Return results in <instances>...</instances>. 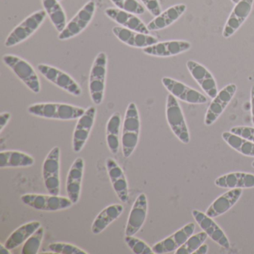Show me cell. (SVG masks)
Masks as SVG:
<instances>
[{
    "instance_id": "5bb4252c",
    "label": "cell",
    "mask_w": 254,
    "mask_h": 254,
    "mask_svg": "<svg viewBox=\"0 0 254 254\" xmlns=\"http://www.w3.org/2000/svg\"><path fill=\"white\" fill-rule=\"evenodd\" d=\"M105 167L111 185L117 197L123 203H127L129 200L128 183L124 171L112 157L106 159Z\"/></svg>"
},
{
    "instance_id": "3957f363",
    "label": "cell",
    "mask_w": 254,
    "mask_h": 254,
    "mask_svg": "<svg viewBox=\"0 0 254 254\" xmlns=\"http://www.w3.org/2000/svg\"><path fill=\"white\" fill-rule=\"evenodd\" d=\"M108 56L105 52L98 53L92 64L89 75V93L92 102L102 105L105 98L106 77L108 72Z\"/></svg>"
},
{
    "instance_id": "8fae6325",
    "label": "cell",
    "mask_w": 254,
    "mask_h": 254,
    "mask_svg": "<svg viewBox=\"0 0 254 254\" xmlns=\"http://www.w3.org/2000/svg\"><path fill=\"white\" fill-rule=\"evenodd\" d=\"M96 114V108L90 106L87 108L84 114L78 119L72 135V150L74 152H81L85 146L92 129L94 126Z\"/></svg>"
},
{
    "instance_id": "8992f818",
    "label": "cell",
    "mask_w": 254,
    "mask_h": 254,
    "mask_svg": "<svg viewBox=\"0 0 254 254\" xmlns=\"http://www.w3.org/2000/svg\"><path fill=\"white\" fill-rule=\"evenodd\" d=\"M21 201L26 206L38 211L58 212L72 207V200L68 197L59 194H33L28 193L20 197Z\"/></svg>"
},
{
    "instance_id": "836d02e7",
    "label": "cell",
    "mask_w": 254,
    "mask_h": 254,
    "mask_svg": "<svg viewBox=\"0 0 254 254\" xmlns=\"http://www.w3.org/2000/svg\"><path fill=\"white\" fill-rule=\"evenodd\" d=\"M45 235V230L41 226L23 244L21 253L23 254H37L42 245L43 239Z\"/></svg>"
},
{
    "instance_id": "7c38bea8",
    "label": "cell",
    "mask_w": 254,
    "mask_h": 254,
    "mask_svg": "<svg viewBox=\"0 0 254 254\" xmlns=\"http://www.w3.org/2000/svg\"><path fill=\"white\" fill-rule=\"evenodd\" d=\"M162 84L170 94L177 99L191 105H203L208 99L204 95L181 81L169 77H163Z\"/></svg>"
},
{
    "instance_id": "f546056e",
    "label": "cell",
    "mask_w": 254,
    "mask_h": 254,
    "mask_svg": "<svg viewBox=\"0 0 254 254\" xmlns=\"http://www.w3.org/2000/svg\"><path fill=\"white\" fill-rule=\"evenodd\" d=\"M42 226L38 221H30L16 229L5 241V245L10 250L15 249L23 245L26 241Z\"/></svg>"
},
{
    "instance_id": "4fadbf2b",
    "label": "cell",
    "mask_w": 254,
    "mask_h": 254,
    "mask_svg": "<svg viewBox=\"0 0 254 254\" xmlns=\"http://www.w3.org/2000/svg\"><path fill=\"white\" fill-rule=\"evenodd\" d=\"M237 91V86L230 84L218 91V94L212 99L205 116L204 124L210 126L217 121L231 102Z\"/></svg>"
},
{
    "instance_id": "7a4b0ae2",
    "label": "cell",
    "mask_w": 254,
    "mask_h": 254,
    "mask_svg": "<svg viewBox=\"0 0 254 254\" xmlns=\"http://www.w3.org/2000/svg\"><path fill=\"white\" fill-rule=\"evenodd\" d=\"M85 110L75 105L56 102L32 104L27 108L28 113L34 117L60 121L78 120L84 114Z\"/></svg>"
},
{
    "instance_id": "e575fe53",
    "label": "cell",
    "mask_w": 254,
    "mask_h": 254,
    "mask_svg": "<svg viewBox=\"0 0 254 254\" xmlns=\"http://www.w3.org/2000/svg\"><path fill=\"white\" fill-rule=\"evenodd\" d=\"M111 2L116 8L136 15H142L146 10L137 0H111Z\"/></svg>"
},
{
    "instance_id": "83f0119b",
    "label": "cell",
    "mask_w": 254,
    "mask_h": 254,
    "mask_svg": "<svg viewBox=\"0 0 254 254\" xmlns=\"http://www.w3.org/2000/svg\"><path fill=\"white\" fill-rule=\"evenodd\" d=\"M35 160L30 154L17 150H6L0 152V167L27 168L35 164Z\"/></svg>"
},
{
    "instance_id": "4316f807",
    "label": "cell",
    "mask_w": 254,
    "mask_h": 254,
    "mask_svg": "<svg viewBox=\"0 0 254 254\" xmlns=\"http://www.w3.org/2000/svg\"><path fill=\"white\" fill-rule=\"evenodd\" d=\"M124 211V206L120 203H114L104 208L95 218L91 226L92 233L100 234L110 224L118 219Z\"/></svg>"
},
{
    "instance_id": "30bf717a",
    "label": "cell",
    "mask_w": 254,
    "mask_h": 254,
    "mask_svg": "<svg viewBox=\"0 0 254 254\" xmlns=\"http://www.w3.org/2000/svg\"><path fill=\"white\" fill-rule=\"evenodd\" d=\"M96 11V3L93 0H90L66 23L64 29L59 34V39L62 41H67L84 32L93 20Z\"/></svg>"
},
{
    "instance_id": "277c9868",
    "label": "cell",
    "mask_w": 254,
    "mask_h": 254,
    "mask_svg": "<svg viewBox=\"0 0 254 254\" xmlns=\"http://www.w3.org/2000/svg\"><path fill=\"white\" fill-rule=\"evenodd\" d=\"M2 62L34 93L41 92V81L35 68L27 61L12 54L2 56Z\"/></svg>"
},
{
    "instance_id": "6da1fadb",
    "label": "cell",
    "mask_w": 254,
    "mask_h": 254,
    "mask_svg": "<svg viewBox=\"0 0 254 254\" xmlns=\"http://www.w3.org/2000/svg\"><path fill=\"white\" fill-rule=\"evenodd\" d=\"M141 120L134 102L127 105L122 126L121 148L123 156L128 158L137 147L140 137Z\"/></svg>"
},
{
    "instance_id": "5b68a950",
    "label": "cell",
    "mask_w": 254,
    "mask_h": 254,
    "mask_svg": "<svg viewBox=\"0 0 254 254\" xmlns=\"http://www.w3.org/2000/svg\"><path fill=\"white\" fill-rule=\"evenodd\" d=\"M47 14L44 10H38L19 23L7 37L5 46L11 48L29 39L45 21Z\"/></svg>"
},
{
    "instance_id": "d6a6232c",
    "label": "cell",
    "mask_w": 254,
    "mask_h": 254,
    "mask_svg": "<svg viewBox=\"0 0 254 254\" xmlns=\"http://www.w3.org/2000/svg\"><path fill=\"white\" fill-rule=\"evenodd\" d=\"M208 235L206 232H200L197 234L191 235L187 242L180 247L176 251V254H191L195 252L196 250L204 243L207 239Z\"/></svg>"
},
{
    "instance_id": "ab89813d",
    "label": "cell",
    "mask_w": 254,
    "mask_h": 254,
    "mask_svg": "<svg viewBox=\"0 0 254 254\" xmlns=\"http://www.w3.org/2000/svg\"><path fill=\"white\" fill-rule=\"evenodd\" d=\"M11 118V113L3 112L0 115V132L3 131Z\"/></svg>"
},
{
    "instance_id": "8d00e7d4",
    "label": "cell",
    "mask_w": 254,
    "mask_h": 254,
    "mask_svg": "<svg viewBox=\"0 0 254 254\" xmlns=\"http://www.w3.org/2000/svg\"><path fill=\"white\" fill-rule=\"evenodd\" d=\"M125 242L127 247L135 254H154L152 248L144 242L142 239L134 237V236H126Z\"/></svg>"
},
{
    "instance_id": "bcb514c9",
    "label": "cell",
    "mask_w": 254,
    "mask_h": 254,
    "mask_svg": "<svg viewBox=\"0 0 254 254\" xmlns=\"http://www.w3.org/2000/svg\"><path fill=\"white\" fill-rule=\"evenodd\" d=\"M59 1H60V2H61V1H62V0H59Z\"/></svg>"
},
{
    "instance_id": "7bdbcfd3",
    "label": "cell",
    "mask_w": 254,
    "mask_h": 254,
    "mask_svg": "<svg viewBox=\"0 0 254 254\" xmlns=\"http://www.w3.org/2000/svg\"><path fill=\"white\" fill-rule=\"evenodd\" d=\"M0 253L2 254H11L10 250L5 246L3 244H1L0 245Z\"/></svg>"
},
{
    "instance_id": "484cf974",
    "label": "cell",
    "mask_w": 254,
    "mask_h": 254,
    "mask_svg": "<svg viewBox=\"0 0 254 254\" xmlns=\"http://www.w3.org/2000/svg\"><path fill=\"white\" fill-rule=\"evenodd\" d=\"M186 11L187 5L185 4H178L171 6L154 17L147 24V27L150 32L163 30L175 23Z\"/></svg>"
},
{
    "instance_id": "e0dca14e",
    "label": "cell",
    "mask_w": 254,
    "mask_h": 254,
    "mask_svg": "<svg viewBox=\"0 0 254 254\" xmlns=\"http://www.w3.org/2000/svg\"><path fill=\"white\" fill-rule=\"evenodd\" d=\"M148 214V199L145 193L136 197L130 209L126 224V236H134L143 227Z\"/></svg>"
},
{
    "instance_id": "f35d334b",
    "label": "cell",
    "mask_w": 254,
    "mask_h": 254,
    "mask_svg": "<svg viewBox=\"0 0 254 254\" xmlns=\"http://www.w3.org/2000/svg\"><path fill=\"white\" fill-rule=\"evenodd\" d=\"M145 9L154 17L162 12L161 5L159 0H139Z\"/></svg>"
},
{
    "instance_id": "2e32d148",
    "label": "cell",
    "mask_w": 254,
    "mask_h": 254,
    "mask_svg": "<svg viewBox=\"0 0 254 254\" xmlns=\"http://www.w3.org/2000/svg\"><path fill=\"white\" fill-rule=\"evenodd\" d=\"M254 2V0H240L235 5L223 29L222 35L224 38H231L240 29L249 17Z\"/></svg>"
},
{
    "instance_id": "7402d4cb",
    "label": "cell",
    "mask_w": 254,
    "mask_h": 254,
    "mask_svg": "<svg viewBox=\"0 0 254 254\" xmlns=\"http://www.w3.org/2000/svg\"><path fill=\"white\" fill-rule=\"evenodd\" d=\"M191 43L186 41H159L154 45L143 49L142 52L147 56L157 58H169L178 56L191 49Z\"/></svg>"
},
{
    "instance_id": "ee69618b",
    "label": "cell",
    "mask_w": 254,
    "mask_h": 254,
    "mask_svg": "<svg viewBox=\"0 0 254 254\" xmlns=\"http://www.w3.org/2000/svg\"><path fill=\"white\" fill-rule=\"evenodd\" d=\"M232 1V2H233V3H234L235 5H236V3H238V2H239V1H240V0H231Z\"/></svg>"
},
{
    "instance_id": "d590c367",
    "label": "cell",
    "mask_w": 254,
    "mask_h": 254,
    "mask_svg": "<svg viewBox=\"0 0 254 254\" xmlns=\"http://www.w3.org/2000/svg\"><path fill=\"white\" fill-rule=\"evenodd\" d=\"M52 254H88L87 251L79 247L66 242H53L48 246Z\"/></svg>"
},
{
    "instance_id": "4dcf8cb0",
    "label": "cell",
    "mask_w": 254,
    "mask_h": 254,
    "mask_svg": "<svg viewBox=\"0 0 254 254\" xmlns=\"http://www.w3.org/2000/svg\"><path fill=\"white\" fill-rule=\"evenodd\" d=\"M44 11L59 33L66 26V16L59 0H41Z\"/></svg>"
},
{
    "instance_id": "74e56055",
    "label": "cell",
    "mask_w": 254,
    "mask_h": 254,
    "mask_svg": "<svg viewBox=\"0 0 254 254\" xmlns=\"http://www.w3.org/2000/svg\"><path fill=\"white\" fill-rule=\"evenodd\" d=\"M230 131L254 143V127L237 126V127H232Z\"/></svg>"
},
{
    "instance_id": "1f68e13d",
    "label": "cell",
    "mask_w": 254,
    "mask_h": 254,
    "mask_svg": "<svg viewBox=\"0 0 254 254\" xmlns=\"http://www.w3.org/2000/svg\"><path fill=\"white\" fill-rule=\"evenodd\" d=\"M222 139L226 143L231 147L235 151L247 157H254V143L242 137L234 134L231 132H224L221 135Z\"/></svg>"
},
{
    "instance_id": "cb8c5ba5",
    "label": "cell",
    "mask_w": 254,
    "mask_h": 254,
    "mask_svg": "<svg viewBox=\"0 0 254 254\" xmlns=\"http://www.w3.org/2000/svg\"><path fill=\"white\" fill-rule=\"evenodd\" d=\"M242 189L229 190L224 194L215 199L208 207L205 213L211 218H215L228 212L240 199Z\"/></svg>"
},
{
    "instance_id": "ffe728a7",
    "label": "cell",
    "mask_w": 254,
    "mask_h": 254,
    "mask_svg": "<svg viewBox=\"0 0 254 254\" xmlns=\"http://www.w3.org/2000/svg\"><path fill=\"white\" fill-rule=\"evenodd\" d=\"M84 167H85V162L84 159L82 157H78L74 160L68 172L66 191L67 197L72 200L74 204L78 203L81 197Z\"/></svg>"
},
{
    "instance_id": "52a82bcc",
    "label": "cell",
    "mask_w": 254,
    "mask_h": 254,
    "mask_svg": "<svg viewBox=\"0 0 254 254\" xmlns=\"http://www.w3.org/2000/svg\"><path fill=\"white\" fill-rule=\"evenodd\" d=\"M166 117L174 134L184 144L190 142V134L184 113L178 99L169 93L166 99Z\"/></svg>"
},
{
    "instance_id": "f6af8a7d",
    "label": "cell",
    "mask_w": 254,
    "mask_h": 254,
    "mask_svg": "<svg viewBox=\"0 0 254 254\" xmlns=\"http://www.w3.org/2000/svg\"><path fill=\"white\" fill-rule=\"evenodd\" d=\"M251 165H252L253 167L254 168V161L253 162L252 164H251Z\"/></svg>"
},
{
    "instance_id": "44dd1931",
    "label": "cell",
    "mask_w": 254,
    "mask_h": 254,
    "mask_svg": "<svg viewBox=\"0 0 254 254\" xmlns=\"http://www.w3.org/2000/svg\"><path fill=\"white\" fill-rule=\"evenodd\" d=\"M187 67L203 91L211 99L218 94V87L213 75L203 65L194 61H189Z\"/></svg>"
},
{
    "instance_id": "d4e9b609",
    "label": "cell",
    "mask_w": 254,
    "mask_h": 254,
    "mask_svg": "<svg viewBox=\"0 0 254 254\" xmlns=\"http://www.w3.org/2000/svg\"><path fill=\"white\" fill-rule=\"evenodd\" d=\"M215 185L222 189L254 188V174L247 172H230L218 177L215 181Z\"/></svg>"
},
{
    "instance_id": "f1b7e54d",
    "label": "cell",
    "mask_w": 254,
    "mask_h": 254,
    "mask_svg": "<svg viewBox=\"0 0 254 254\" xmlns=\"http://www.w3.org/2000/svg\"><path fill=\"white\" fill-rule=\"evenodd\" d=\"M122 117L120 113L111 115L106 125V142L111 154H117L121 146Z\"/></svg>"
},
{
    "instance_id": "9a60e30c",
    "label": "cell",
    "mask_w": 254,
    "mask_h": 254,
    "mask_svg": "<svg viewBox=\"0 0 254 254\" xmlns=\"http://www.w3.org/2000/svg\"><path fill=\"white\" fill-rule=\"evenodd\" d=\"M195 230V224L190 222L177 230L176 232L168 236L166 239L157 242L152 247L154 254H164L176 251L180 247L182 246L187 239L193 235Z\"/></svg>"
},
{
    "instance_id": "ac0fdd59",
    "label": "cell",
    "mask_w": 254,
    "mask_h": 254,
    "mask_svg": "<svg viewBox=\"0 0 254 254\" xmlns=\"http://www.w3.org/2000/svg\"><path fill=\"white\" fill-rule=\"evenodd\" d=\"M193 218L199 227L206 232L209 238L215 243L225 249L230 248V241L223 231L222 229L216 224L213 218L208 216L204 212L194 209L191 212Z\"/></svg>"
},
{
    "instance_id": "60d3db41",
    "label": "cell",
    "mask_w": 254,
    "mask_h": 254,
    "mask_svg": "<svg viewBox=\"0 0 254 254\" xmlns=\"http://www.w3.org/2000/svg\"><path fill=\"white\" fill-rule=\"evenodd\" d=\"M251 117L254 126V85L252 86L251 90Z\"/></svg>"
},
{
    "instance_id": "9c48e42d",
    "label": "cell",
    "mask_w": 254,
    "mask_h": 254,
    "mask_svg": "<svg viewBox=\"0 0 254 254\" xmlns=\"http://www.w3.org/2000/svg\"><path fill=\"white\" fill-rule=\"evenodd\" d=\"M60 167L61 149L56 146L50 150L42 166L43 180L49 194H60Z\"/></svg>"
},
{
    "instance_id": "ba28073f",
    "label": "cell",
    "mask_w": 254,
    "mask_h": 254,
    "mask_svg": "<svg viewBox=\"0 0 254 254\" xmlns=\"http://www.w3.org/2000/svg\"><path fill=\"white\" fill-rule=\"evenodd\" d=\"M38 72L52 84L75 97L82 95V89L72 76L64 71L46 64L37 66Z\"/></svg>"
},
{
    "instance_id": "b9f144b4",
    "label": "cell",
    "mask_w": 254,
    "mask_h": 254,
    "mask_svg": "<svg viewBox=\"0 0 254 254\" xmlns=\"http://www.w3.org/2000/svg\"><path fill=\"white\" fill-rule=\"evenodd\" d=\"M208 250H209V246L207 245H200L197 250H196L194 254H206V253L208 252Z\"/></svg>"
},
{
    "instance_id": "d6986e66",
    "label": "cell",
    "mask_w": 254,
    "mask_h": 254,
    "mask_svg": "<svg viewBox=\"0 0 254 254\" xmlns=\"http://www.w3.org/2000/svg\"><path fill=\"white\" fill-rule=\"evenodd\" d=\"M112 32L122 43L133 48L143 50L159 42L156 37L150 34L141 33L120 26H114Z\"/></svg>"
},
{
    "instance_id": "603a6c76",
    "label": "cell",
    "mask_w": 254,
    "mask_h": 254,
    "mask_svg": "<svg viewBox=\"0 0 254 254\" xmlns=\"http://www.w3.org/2000/svg\"><path fill=\"white\" fill-rule=\"evenodd\" d=\"M105 14L108 18L122 27L141 33H150L147 25H145L136 14L123 11L117 8H106L105 10Z\"/></svg>"
}]
</instances>
